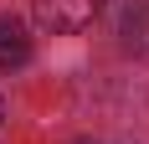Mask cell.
Segmentation results:
<instances>
[{"mask_svg":"<svg viewBox=\"0 0 149 144\" xmlns=\"http://www.w3.org/2000/svg\"><path fill=\"white\" fill-rule=\"evenodd\" d=\"M26 62H31V36H26V26H21L15 15H0V72L26 67Z\"/></svg>","mask_w":149,"mask_h":144,"instance_id":"cell-2","label":"cell"},{"mask_svg":"<svg viewBox=\"0 0 149 144\" xmlns=\"http://www.w3.org/2000/svg\"><path fill=\"white\" fill-rule=\"evenodd\" d=\"M0 118H5V108H0Z\"/></svg>","mask_w":149,"mask_h":144,"instance_id":"cell-4","label":"cell"},{"mask_svg":"<svg viewBox=\"0 0 149 144\" xmlns=\"http://www.w3.org/2000/svg\"><path fill=\"white\" fill-rule=\"evenodd\" d=\"M118 36H123V46H129L134 57H149V0H134V5L123 10Z\"/></svg>","mask_w":149,"mask_h":144,"instance_id":"cell-3","label":"cell"},{"mask_svg":"<svg viewBox=\"0 0 149 144\" xmlns=\"http://www.w3.org/2000/svg\"><path fill=\"white\" fill-rule=\"evenodd\" d=\"M98 10H103V0H31L36 26L52 31V36H77V31H88Z\"/></svg>","mask_w":149,"mask_h":144,"instance_id":"cell-1","label":"cell"}]
</instances>
